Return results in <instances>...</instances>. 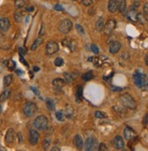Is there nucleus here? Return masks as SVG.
I'll return each instance as SVG.
<instances>
[{
    "instance_id": "3",
    "label": "nucleus",
    "mask_w": 148,
    "mask_h": 151,
    "mask_svg": "<svg viewBox=\"0 0 148 151\" xmlns=\"http://www.w3.org/2000/svg\"><path fill=\"white\" fill-rule=\"evenodd\" d=\"M37 112V106L34 102H27L24 107V114L28 117L35 116Z\"/></svg>"
},
{
    "instance_id": "42",
    "label": "nucleus",
    "mask_w": 148,
    "mask_h": 151,
    "mask_svg": "<svg viewBox=\"0 0 148 151\" xmlns=\"http://www.w3.org/2000/svg\"><path fill=\"white\" fill-rule=\"evenodd\" d=\"M49 145H50V139L45 138V141H44V148H45V149H47V148L49 147Z\"/></svg>"
},
{
    "instance_id": "13",
    "label": "nucleus",
    "mask_w": 148,
    "mask_h": 151,
    "mask_svg": "<svg viewBox=\"0 0 148 151\" xmlns=\"http://www.w3.org/2000/svg\"><path fill=\"white\" fill-rule=\"evenodd\" d=\"M124 136L126 140H131L136 136V132L131 127H126L124 130Z\"/></svg>"
},
{
    "instance_id": "39",
    "label": "nucleus",
    "mask_w": 148,
    "mask_h": 151,
    "mask_svg": "<svg viewBox=\"0 0 148 151\" xmlns=\"http://www.w3.org/2000/svg\"><path fill=\"white\" fill-rule=\"evenodd\" d=\"M82 4L86 7H88L93 4V0H82Z\"/></svg>"
},
{
    "instance_id": "31",
    "label": "nucleus",
    "mask_w": 148,
    "mask_h": 151,
    "mask_svg": "<svg viewBox=\"0 0 148 151\" xmlns=\"http://www.w3.org/2000/svg\"><path fill=\"white\" fill-rule=\"evenodd\" d=\"M64 114H66V117H67L68 118H71L73 117V114H74L73 107L71 106H67L66 107V111Z\"/></svg>"
},
{
    "instance_id": "58",
    "label": "nucleus",
    "mask_w": 148,
    "mask_h": 151,
    "mask_svg": "<svg viewBox=\"0 0 148 151\" xmlns=\"http://www.w3.org/2000/svg\"><path fill=\"white\" fill-rule=\"evenodd\" d=\"M74 1H77V0H74Z\"/></svg>"
},
{
    "instance_id": "9",
    "label": "nucleus",
    "mask_w": 148,
    "mask_h": 151,
    "mask_svg": "<svg viewBox=\"0 0 148 151\" xmlns=\"http://www.w3.org/2000/svg\"><path fill=\"white\" fill-rule=\"evenodd\" d=\"M10 21H9V19L7 17H2L0 18V30H1L2 32H7L9 30V28H10Z\"/></svg>"
},
{
    "instance_id": "14",
    "label": "nucleus",
    "mask_w": 148,
    "mask_h": 151,
    "mask_svg": "<svg viewBox=\"0 0 148 151\" xmlns=\"http://www.w3.org/2000/svg\"><path fill=\"white\" fill-rule=\"evenodd\" d=\"M108 10L111 13H115L117 10H119V2L117 0H109Z\"/></svg>"
},
{
    "instance_id": "24",
    "label": "nucleus",
    "mask_w": 148,
    "mask_h": 151,
    "mask_svg": "<svg viewBox=\"0 0 148 151\" xmlns=\"http://www.w3.org/2000/svg\"><path fill=\"white\" fill-rule=\"evenodd\" d=\"M45 104H47V107L50 111H54L55 109V104L53 99L47 98V100H45Z\"/></svg>"
},
{
    "instance_id": "56",
    "label": "nucleus",
    "mask_w": 148,
    "mask_h": 151,
    "mask_svg": "<svg viewBox=\"0 0 148 151\" xmlns=\"http://www.w3.org/2000/svg\"><path fill=\"white\" fill-rule=\"evenodd\" d=\"M16 74H18V75H21V74H22V72H21V71H18V70H16Z\"/></svg>"
},
{
    "instance_id": "50",
    "label": "nucleus",
    "mask_w": 148,
    "mask_h": 151,
    "mask_svg": "<svg viewBox=\"0 0 148 151\" xmlns=\"http://www.w3.org/2000/svg\"><path fill=\"white\" fill-rule=\"evenodd\" d=\"M26 10H27V11H29V12H32V11L34 10V7H27V8H26Z\"/></svg>"
},
{
    "instance_id": "55",
    "label": "nucleus",
    "mask_w": 148,
    "mask_h": 151,
    "mask_svg": "<svg viewBox=\"0 0 148 151\" xmlns=\"http://www.w3.org/2000/svg\"><path fill=\"white\" fill-rule=\"evenodd\" d=\"M112 89H113V90H122L121 88H113Z\"/></svg>"
},
{
    "instance_id": "28",
    "label": "nucleus",
    "mask_w": 148,
    "mask_h": 151,
    "mask_svg": "<svg viewBox=\"0 0 148 151\" xmlns=\"http://www.w3.org/2000/svg\"><path fill=\"white\" fill-rule=\"evenodd\" d=\"M126 9V0H120L119 2V11L124 13Z\"/></svg>"
},
{
    "instance_id": "46",
    "label": "nucleus",
    "mask_w": 148,
    "mask_h": 151,
    "mask_svg": "<svg viewBox=\"0 0 148 151\" xmlns=\"http://www.w3.org/2000/svg\"><path fill=\"white\" fill-rule=\"evenodd\" d=\"M45 26H44V24L42 25V26H41V30H40V32H39V35H40V36H44L45 35Z\"/></svg>"
},
{
    "instance_id": "40",
    "label": "nucleus",
    "mask_w": 148,
    "mask_h": 151,
    "mask_svg": "<svg viewBox=\"0 0 148 151\" xmlns=\"http://www.w3.org/2000/svg\"><path fill=\"white\" fill-rule=\"evenodd\" d=\"M140 7V2H138V1H135L133 3V6H132V9H135V10H137L138 7Z\"/></svg>"
},
{
    "instance_id": "34",
    "label": "nucleus",
    "mask_w": 148,
    "mask_h": 151,
    "mask_svg": "<svg viewBox=\"0 0 148 151\" xmlns=\"http://www.w3.org/2000/svg\"><path fill=\"white\" fill-rule=\"evenodd\" d=\"M64 77H66V80L67 83H71L73 81V79L75 78L74 76L72 74H69V73H64Z\"/></svg>"
},
{
    "instance_id": "32",
    "label": "nucleus",
    "mask_w": 148,
    "mask_h": 151,
    "mask_svg": "<svg viewBox=\"0 0 148 151\" xmlns=\"http://www.w3.org/2000/svg\"><path fill=\"white\" fill-rule=\"evenodd\" d=\"M55 65L57 67H62L64 65V59L61 57H57L55 59Z\"/></svg>"
},
{
    "instance_id": "35",
    "label": "nucleus",
    "mask_w": 148,
    "mask_h": 151,
    "mask_svg": "<svg viewBox=\"0 0 148 151\" xmlns=\"http://www.w3.org/2000/svg\"><path fill=\"white\" fill-rule=\"evenodd\" d=\"M76 31H77L79 34H81V35H85V29H84V27H83L81 25L76 24Z\"/></svg>"
},
{
    "instance_id": "38",
    "label": "nucleus",
    "mask_w": 148,
    "mask_h": 151,
    "mask_svg": "<svg viewBox=\"0 0 148 151\" xmlns=\"http://www.w3.org/2000/svg\"><path fill=\"white\" fill-rule=\"evenodd\" d=\"M91 50L93 51L95 54H98L99 53V51H100V49H99V47L96 45L95 44H93L91 45Z\"/></svg>"
},
{
    "instance_id": "59",
    "label": "nucleus",
    "mask_w": 148,
    "mask_h": 151,
    "mask_svg": "<svg viewBox=\"0 0 148 151\" xmlns=\"http://www.w3.org/2000/svg\"><path fill=\"white\" fill-rule=\"evenodd\" d=\"M96 1H98V0H96Z\"/></svg>"
},
{
    "instance_id": "19",
    "label": "nucleus",
    "mask_w": 148,
    "mask_h": 151,
    "mask_svg": "<svg viewBox=\"0 0 148 151\" xmlns=\"http://www.w3.org/2000/svg\"><path fill=\"white\" fill-rule=\"evenodd\" d=\"M10 95H11V90L10 89H5L2 94L0 95V102H5L7 99L9 98V97H10Z\"/></svg>"
},
{
    "instance_id": "10",
    "label": "nucleus",
    "mask_w": 148,
    "mask_h": 151,
    "mask_svg": "<svg viewBox=\"0 0 148 151\" xmlns=\"http://www.w3.org/2000/svg\"><path fill=\"white\" fill-rule=\"evenodd\" d=\"M14 138H15V131L13 129H8L7 131L6 136H5V140H6V143L7 146H10L14 142Z\"/></svg>"
},
{
    "instance_id": "41",
    "label": "nucleus",
    "mask_w": 148,
    "mask_h": 151,
    "mask_svg": "<svg viewBox=\"0 0 148 151\" xmlns=\"http://www.w3.org/2000/svg\"><path fill=\"white\" fill-rule=\"evenodd\" d=\"M18 52H19V54H20V56H23L24 57L25 55L26 54V49H25V48H23V47H19L18 48Z\"/></svg>"
},
{
    "instance_id": "22",
    "label": "nucleus",
    "mask_w": 148,
    "mask_h": 151,
    "mask_svg": "<svg viewBox=\"0 0 148 151\" xmlns=\"http://www.w3.org/2000/svg\"><path fill=\"white\" fill-rule=\"evenodd\" d=\"M136 21L139 22L140 24L142 25H145L146 24V18H145V15L144 13H141V12H138L137 13V16H136Z\"/></svg>"
},
{
    "instance_id": "16",
    "label": "nucleus",
    "mask_w": 148,
    "mask_h": 151,
    "mask_svg": "<svg viewBox=\"0 0 148 151\" xmlns=\"http://www.w3.org/2000/svg\"><path fill=\"white\" fill-rule=\"evenodd\" d=\"M95 139L93 138V136H90V138H86V142H85V148L86 150H92L95 148Z\"/></svg>"
},
{
    "instance_id": "29",
    "label": "nucleus",
    "mask_w": 148,
    "mask_h": 151,
    "mask_svg": "<svg viewBox=\"0 0 148 151\" xmlns=\"http://www.w3.org/2000/svg\"><path fill=\"white\" fill-rule=\"evenodd\" d=\"M82 96H83V88L79 86L76 90V102H80L82 99Z\"/></svg>"
},
{
    "instance_id": "37",
    "label": "nucleus",
    "mask_w": 148,
    "mask_h": 151,
    "mask_svg": "<svg viewBox=\"0 0 148 151\" xmlns=\"http://www.w3.org/2000/svg\"><path fill=\"white\" fill-rule=\"evenodd\" d=\"M7 67H8V68L10 70H14L16 68V63L14 62L13 60H10V61H8V63H7Z\"/></svg>"
},
{
    "instance_id": "33",
    "label": "nucleus",
    "mask_w": 148,
    "mask_h": 151,
    "mask_svg": "<svg viewBox=\"0 0 148 151\" xmlns=\"http://www.w3.org/2000/svg\"><path fill=\"white\" fill-rule=\"evenodd\" d=\"M15 16V20L16 22H20L22 20V18H23V15H22V13L20 11H16L15 13V16Z\"/></svg>"
},
{
    "instance_id": "6",
    "label": "nucleus",
    "mask_w": 148,
    "mask_h": 151,
    "mask_svg": "<svg viewBox=\"0 0 148 151\" xmlns=\"http://www.w3.org/2000/svg\"><path fill=\"white\" fill-rule=\"evenodd\" d=\"M115 26H116V21L114 19H108L107 22L105 23L104 26V34L105 35H110L114 30Z\"/></svg>"
},
{
    "instance_id": "53",
    "label": "nucleus",
    "mask_w": 148,
    "mask_h": 151,
    "mask_svg": "<svg viewBox=\"0 0 148 151\" xmlns=\"http://www.w3.org/2000/svg\"><path fill=\"white\" fill-rule=\"evenodd\" d=\"M52 150H60V148L57 147H54V148H52Z\"/></svg>"
},
{
    "instance_id": "57",
    "label": "nucleus",
    "mask_w": 148,
    "mask_h": 151,
    "mask_svg": "<svg viewBox=\"0 0 148 151\" xmlns=\"http://www.w3.org/2000/svg\"><path fill=\"white\" fill-rule=\"evenodd\" d=\"M1 112H2V107L0 106V114H1Z\"/></svg>"
},
{
    "instance_id": "44",
    "label": "nucleus",
    "mask_w": 148,
    "mask_h": 151,
    "mask_svg": "<svg viewBox=\"0 0 148 151\" xmlns=\"http://www.w3.org/2000/svg\"><path fill=\"white\" fill-rule=\"evenodd\" d=\"M144 14L145 16H148V3L144 5Z\"/></svg>"
},
{
    "instance_id": "27",
    "label": "nucleus",
    "mask_w": 148,
    "mask_h": 151,
    "mask_svg": "<svg viewBox=\"0 0 148 151\" xmlns=\"http://www.w3.org/2000/svg\"><path fill=\"white\" fill-rule=\"evenodd\" d=\"M82 77H83V79H84L85 81H89L94 77V74H93V72H92V71H88V72L85 73Z\"/></svg>"
},
{
    "instance_id": "5",
    "label": "nucleus",
    "mask_w": 148,
    "mask_h": 151,
    "mask_svg": "<svg viewBox=\"0 0 148 151\" xmlns=\"http://www.w3.org/2000/svg\"><path fill=\"white\" fill-rule=\"evenodd\" d=\"M59 31L61 32L62 34H68L73 28V23L71 20L69 19H63L59 24Z\"/></svg>"
},
{
    "instance_id": "4",
    "label": "nucleus",
    "mask_w": 148,
    "mask_h": 151,
    "mask_svg": "<svg viewBox=\"0 0 148 151\" xmlns=\"http://www.w3.org/2000/svg\"><path fill=\"white\" fill-rule=\"evenodd\" d=\"M145 80H146V76L144 73H141L140 71H136L134 74V82H135V84L137 88H142L143 86H145Z\"/></svg>"
},
{
    "instance_id": "48",
    "label": "nucleus",
    "mask_w": 148,
    "mask_h": 151,
    "mask_svg": "<svg viewBox=\"0 0 148 151\" xmlns=\"http://www.w3.org/2000/svg\"><path fill=\"white\" fill-rule=\"evenodd\" d=\"M31 89L34 91V92H35V94H36V95H39V92H38V90H37V89H36V88H34V86H32V88H31Z\"/></svg>"
},
{
    "instance_id": "36",
    "label": "nucleus",
    "mask_w": 148,
    "mask_h": 151,
    "mask_svg": "<svg viewBox=\"0 0 148 151\" xmlns=\"http://www.w3.org/2000/svg\"><path fill=\"white\" fill-rule=\"evenodd\" d=\"M95 117L100 118V119H102V118H105V117H106L105 113L102 112V111H95Z\"/></svg>"
},
{
    "instance_id": "17",
    "label": "nucleus",
    "mask_w": 148,
    "mask_h": 151,
    "mask_svg": "<svg viewBox=\"0 0 148 151\" xmlns=\"http://www.w3.org/2000/svg\"><path fill=\"white\" fill-rule=\"evenodd\" d=\"M74 144H75L76 148L77 149L81 150L84 147V141H83V138L80 135H76L75 138H74Z\"/></svg>"
},
{
    "instance_id": "23",
    "label": "nucleus",
    "mask_w": 148,
    "mask_h": 151,
    "mask_svg": "<svg viewBox=\"0 0 148 151\" xmlns=\"http://www.w3.org/2000/svg\"><path fill=\"white\" fill-rule=\"evenodd\" d=\"M105 23H104V18L103 17H99L97 20H96L95 23V28L97 31H101L102 29L104 28Z\"/></svg>"
},
{
    "instance_id": "30",
    "label": "nucleus",
    "mask_w": 148,
    "mask_h": 151,
    "mask_svg": "<svg viewBox=\"0 0 148 151\" xmlns=\"http://www.w3.org/2000/svg\"><path fill=\"white\" fill-rule=\"evenodd\" d=\"M26 5L25 0H15V7L17 9L22 8Z\"/></svg>"
},
{
    "instance_id": "1",
    "label": "nucleus",
    "mask_w": 148,
    "mask_h": 151,
    "mask_svg": "<svg viewBox=\"0 0 148 151\" xmlns=\"http://www.w3.org/2000/svg\"><path fill=\"white\" fill-rule=\"evenodd\" d=\"M120 102H121L123 106L126 108H129V109L136 108V102L129 94L124 93L120 96Z\"/></svg>"
},
{
    "instance_id": "26",
    "label": "nucleus",
    "mask_w": 148,
    "mask_h": 151,
    "mask_svg": "<svg viewBox=\"0 0 148 151\" xmlns=\"http://www.w3.org/2000/svg\"><path fill=\"white\" fill-rule=\"evenodd\" d=\"M13 81V76L12 75H7L4 77V86L7 88V86L12 83Z\"/></svg>"
},
{
    "instance_id": "15",
    "label": "nucleus",
    "mask_w": 148,
    "mask_h": 151,
    "mask_svg": "<svg viewBox=\"0 0 148 151\" xmlns=\"http://www.w3.org/2000/svg\"><path fill=\"white\" fill-rule=\"evenodd\" d=\"M114 146L117 149H122L124 148V141L121 136H116L114 138Z\"/></svg>"
},
{
    "instance_id": "45",
    "label": "nucleus",
    "mask_w": 148,
    "mask_h": 151,
    "mask_svg": "<svg viewBox=\"0 0 148 151\" xmlns=\"http://www.w3.org/2000/svg\"><path fill=\"white\" fill-rule=\"evenodd\" d=\"M99 150H107V147L105 145V143H101L99 145Z\"/></svg>"
},
{
    "instance_id": "18",
    "label": "nucleus",
    "mask_w": 148,
    "mask_h": 151,
    "mask_svg": "<svg viewBox=\"0 0 148 151\" xmlns=\"http://www.w3.org/2000/svg\"><path fill=\"white\" fill-rule=\"evenodd\" d=\"M64 84H66V81L63 78H55L53 80V86L57 89H61L64 86Z\"/></svg>"
},
{
    "instance_id": "52",
    "label": "nucleus",
    "mask_w": 148,
    "mask_h": 151,
    "mask_svg": "<svg viewBox=\"0 0 148 151\" xmlns=\"http://www.w3.org/2000/svg\"><path fill=\"white\" fill-rule=\"evenodd\" d=\"M34 70H35L36 72H37V71H39L40 69H39V67H34Z\"/></svg>"
},
{
    "instance_id": "54",
    "label": "nucleus",
    "mask_w": 148,
    "mask_h": 151,
    "mask_svg": "<svg viewBox=\"0 0 148 151\" xmlns=\"http://www.w3.org/2000/svg\"><path fill=\"white\" fill-rule=\"evenodd\" d=\"M146 86H148V77H146V80H145V85Z\"/></svg>"
},
{
    "instance_id": "2",
    "label": "nucleus",
    "mask_w": 148,
    "mask_h": 151,
    "mask_svg": "<svg viewBox=\"0 0 148 151\" xmlns=\"http://www.w3.org/2000/svg\"><path fill=\"white\" fill-rule=\"evenodd\" d=\"M48 118L45 117V116H43V115H40L38 117H36V119L34 121V126L36 129L38 130H45L48 129Z\"/></svg>"
},
{
    "instance_id": "49",
    "label": "nucleus",
    "mask_w": 148,
    "mask_h": 151,
    "mask_svg": "<svg viewBox=\"0 0 148 151\" xmlns=\"http://www.w3.org/2000/svg\"><path fill=\"white\" fill-rule=\"evenodd\" d=\"M144 121H145V125H148V114H146V116L145 117Z\"/></svg>"
},
{
    "instance_id": "51",
    "label": "nucleus",
    "mask_w": 148,
    "mask_h": 151,
    "mask_svg": "<svg viewBox=\"0 0 148 151\" xmlns=\"http://www.w3.org/2000/svg\"><path fill=\"white\" fill-rule=\"evenodd\" d=\"M145 64H146V66L148 67V55H146V57H145Z\"/></svg>"
},
{
    "instance_id": "47",
    "label": "nucleus",
    "mask_w": 148,
    "mask_h": 151,
    "mask_svg": "<svg viewBox=\"0 0 148 151\" xmlns=\"http://www.w3.org/2000/svg\"><path fill=\"white\" fill-rule=\"evenodd\" d=\"M20 61L23 63V64H24V65L25 66H26V67H28V64H27V62H26V60H25V59H24V57H23V56H20Z\"/></svg>"
},
{
    "instance_id": "11",
    "label": "nucleus",
    "mask_w": 148,
    "mask_h": 151,
    "mask_svg": "<svg viewBox=\"0 0 148 151\" xmlns=\"http://www.w3.org/2000/svg\"><path fill=\"white\" fill-rule=\"evenodd\" d=\"M62 44H63V45H64V47H67L69 49H70V51H72V52H74L76 49V43L75 40L66 38L62 41Z\"/></svg>"
},
{
    "instance_id": "7",
    "label": "nucleus",
    "mask_w": 148,
    "mask_h": 151,
    "mask_svg": "<svg viewBox=\"0 0 148 151\" xmlns=\"http://www.w3.org/2000/svg\"><path fill=\"white\" fill-rule=\"evenodd\" d=\"M59 50V45L55 41H49L47 45V48H45V52L48 56H52V55L57 53Z\"/></svg>"
},
{
    "instance_id": "25",
    "label": "nucleus",
    "mask_w": 148,
    "mask_h": 151,
    "mask_svg": "<svg viewBox=\"0 0 148 151\" xmlns=\"http://www.w3.org/2000/svg\"><path fill=\"white\" fill-rule=\"evenodd\" d=\"M55 117H57V119L60 122H63L66 119V114L63 111H57L55 112Z\"/></svg>"
},
{
    "instance_id": "8",
    "label": "nucleus",
    "mask_w": 148,
    "mask_h": 151,
    "mask_svg": "<svg viewBox=\"0 0 148 151\" xmlns=\"http://www.w3.org/2000/svg\"><path fill=\"white\" fill-rule=\"evenodd\" d=\"M40 138V135L38 133V131H36V129H31L29 132V142L32 146H36L38 143Z\"/></svg>"
},
{
    "instance_id": "21",
    "label": "nucleus",
    "mask_w": 148,
    "mask_h": 151,
    "mask_svg": "<svg viewBox=\"0 0 148 151\" xmlns=\"http://www.w3.org/2000/svg\"><path fill=\"white\" fill-rule=\"evenodd\" d=\"M43 43V38H42V36H39V38H36L35 41H34V43L32 44V47H31V49L33 50V51H35V50L37 49L41 45H42Z\"/></svg>"
},
{
    "instance_id": "12",
    "label": "nucleus",
    "mask_w": 148,
    "mask_h": 151,
    "mask_svg": "<svg viewBox=\"0 0 148 151\" xmlns=\"http://www.w3.org/2000/svg\"><path fill=\"white\" fill-rule=\"evenodd\" d=\"M122 47V45L118 41H114L109 45V51L111 54H117Z\"/></svg>"
},
{
    "instance_id": "20",
    "label": "nucleus",
    "mask_w": 148,
    "mask_h": 151,
    "mask_svg": "<svg viewBox=\"0 0 148 151\" xmlns=\"http://www.w3.org/2000/svg\"><path fill=\"white\" fill-rule=\"evenodd\" d=\"M137 10H135V9H132L130 8V10L127 13V17L129 20L134 21V22H136V16H137Z\"/></svg>"
},
{
    "instance_id": "43",
    "label": "nucleus",
    "mask_w": 148,
    "mask_h": 151,
    "mask_svg": "<svg viewBox=\"0 0 148 151\" xmlns=\"http://www.w3.org/2000/svg\"><path fill=\"white\" fill-rule=\"evenodd\" d=\"M54 8L55 9V10H57V11H64V7L61 6V5H59V4L55 5Z\"/></svg>"
}]
</instances>
